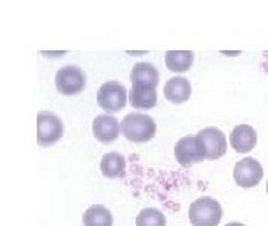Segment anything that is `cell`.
<instances>
[{
    "instance_id": "obj_15",
    "label": "cell",
    "mask_w": 268,
    "mask_h": 226,
    "mask_svg": "<svg viewBox=\"0 0 268 226\" xmlns=\"http://www.w3.org/2000/svg\"><path fill=\"white\" fill-rule=\"evenodd\" d=\"M101 173L109 180H118L126 174V158L119 153H107L101 159Z\"/></svg>"
},
{
    "instance_id": "obj_3",
    "label": "cell",
    "mask_w": 268,
    "mask_h": 226,
    "mask_svg": "<svg viewBox=\"0 0 268 226\" xmlns=\"http://www.w3.org/2000/svg\"><path fill=\"white\" fill-rule=\"evenodd\" d=\"M127 99H129V94H127L126 87L118 81L104 82L97 90V104L107 114L122 111L127 104Z\"/></svg>"
},
{
    "instance_id": "obj_4",
    "label": "cell",
    "mask_w": 268,
    "mask_h": 226,
    "mask_svg": "<svg viewBox=\"0 0 268 226\" xmlns=\"http://www.w3.org/2000/svg\"><path fill=\"white\" fill-rule=\"evenodd\" d=\"M64 134V124L61 117L49 111L37 114V142L42 148L55 144Z\"/></svg>"
},
{
    "instance_id": "obj_18",
    "label": "cell",
    "mask_w": 268,
    "mask_h": 226,
    "mask_svg": "<svg viewBox=\"0 0 268 226\" xmlns=\"http://www.w3.org/2000/svg\"><path fill=\"white\" fill-rule=\"evenodd\" d=\"M44 57H54V59H57V57H62L64 54H67L66 50H61V52H47V50H42L41 52Z\"/></svg>"
},
{
    "instance_id": "obj_5",
    "label": "cell",
    "mask_w": 268,
    "mask_h": 226,
    "mask_svg": "<svg viewBox=\"0 0 268 226\" xmlns=\"http://www.w3.org/2000/svg\"><path fill=\"white\" fill-rule=\"evenodd\" d=\"M55 87L64 96L81 94L84 87H86V74L77 66L61 67L55 74Z\"/></svg>"
},
{
    "instance_id": "obj_16",
    "label": "cell",
    "mask_w": 268,
    "mask_h": 226,
    "mask_svg": "<svg viewBox=\"0 0 268 226\" xmlns=\"http://www.w3.org/2000/svg\"><path fill=\"white\" fill-rule=\"evenodd\" d=\"M84 226H113V215L102 204H94L86 209L82 216Z\"/></svg>"
},
{
    "instance_id": "obj_7",
    "label": "cell",
    "mask_w": 268,
    "mask_h": 226,
    "mask_svg": "<svg viewBox=\"0 0 268 226\" xmlns=\"http://www.w3.org/2000/svg\"><path fill=\"white\" fill-rule=\"evenodd\" d=\"M233 178L240 188H255L263 178V168L255 158H243L235 164Z\"/></svg>"
},
{
    "instance_id": "obj_2",
    "label": "cell",
    "mask_w": 268,
    "mask_h": 226,
    "mask_svg": "<svg viewBox=\"0 0 268 226\" xmlns=\"http://www.w3.org/2000/svg\"><path fill=\"white\" fill-rule=\"evenodd\" d=\"M221 216V204L210 196L199 198L190 206V221L193 226H218Z\"/></svg>"
},
{
    "instance_id": "obj_21",
    "label": "cell",
    "mask_w": 268,
    "mask_h": 226,
    "mask_svg": "<svg viewBox=\"0 0 268 226\" xmlns=\"http://www.w3.org/2000/svg\"><path fill=\"white\" fill-rule=\"evenodd\" d=\"M225 226H245V225H242V223H228Z\"/></svg>"
},
{
    "instance_id": "obj_17",
    "label": "cell",
    "mask_w": 268,
    "mask_h": 226,
    "mask_svg": "<svg viewBox=\"0 0 268 226\" xmlns=\"http://www.w3.org/2000/svg\"><path fill=\"white\" fill-rule=\"evenodd\" d=\"M136 226H166V218L159 209L146 208L136 218Z\"/></svg>"
},
{
    "instance_id": "obj_10",
    "label": "cell",
    "mask_w": 268,
    "mask_h": 226,
    "mask_svg": "<svg viewBox=\"0 0 268 226\" xmlns=\"http://www.w3.org/2000/svg\"><path fill=\"white\" fill-rule=\"evenodd\" d=\"M230 144L237 153H250L257 146V133L251 126L240 124L230 134Z\"/></svg>"
},
{
    "instance_id": "obj_9",
    "label": "cell",
    "mask_w": 268,
    "mask_h": 226,
    "mask_svg": "<svg viewBox=\"0 0 268 226\" xmlns=\"http://www.w3.org/2000/svg\"><path fill=\"white\" fill-rule=\"evenodd\" d=\"M94 137L102 144H109L116 141L121 134V122L111 114H99L93 122Z\"/></svg>"
},
{
    "instance_id": "obj_13",
    "label": "cell",
    "mask_w": 268,
    "mask_h": 226,
    "mask_svg": "<svg viewBox=\"0 0 268 226\" xmlns=\"http://www.w3.org/2000/svg\"><path fill=\"white\" fill-rule=\"evenodd\" d=\"M131 84L158 87L159 72L151 62H138L131 70Z\"/></svg>"
},
{
    "instance_id": "obj_19",
    "label": "cell",
    "mask_w": 268,
    "mask_h": 226,
    "mask_svg": "<svg viewBox=\"0 0 268 226\" xmlns=\"http://www.w3.org/2000/svg\"><path fill=\"white\" fill-rule=\"evenodd\" d=\"M219 54L228 55V57H233V55H240V54H242V50H221Z\"/></svg>"
},
{
    "instance_id": "obj_14",
    "label": "cell",
    "mask_w": 268,
    "mask_h": 226,
    "mask_svg": "<svg viewBox=\"0 0 268 226\" xmlns=\"http://www.w3.org/2000/svg\"><path fill=\"white\" fill-rule=\"evenodd\" d=\"M195 62V52L191 50H168L165 55V64L168 70L176 74L186 72Z\"/></svg>"
},
{
    "instance_id": "obj_8",
    "label": "cell",
    "mask_w": 268,
    "mask_h": 226,
    "mask_svg": "<svg viewBox=\"0 0 268 226\" xmlns=\"http://www.w3.org/2000/svg\"><path fill=\"white\" fill-rule=\"evenodd\" d=\"M199 141L203 144L205 149L206 159H219L221 156H225L226 148H228V141L223 134V131H219L218 128H205L196 134Z\"/></svg>"
},
{
    "instance_id": "obj_20",
    "label": "cell",
    "mask_w": 268,
    "mask_h": 226,
    "mask_svg": "<svg viewBox=\"0 0 268 226\" xmlns=\"http://www.w3.org/2000/svg\"><path fill=\"white\" fill-rule=\"evenodd\" d=\"M126 54H129V55H145V54H147V50H141V52H139V50H127Z\"/></svg>"
},
{
    "instance_id": "obj_6",
    "label": "cell",
    "mask_w": 268,
    "mask_h": 226,
    "mask_svg": "<svg viewBox=\"0 0 268 226\" xmlns=\"http://www.w3.org/2000/svg\"><path fill=\"white\" fill-rule=\"evenodd\" d=\"M174 158L185 168H190L193 164L206 159L205 149H203L201 141L196 136H185L181 137L174 146Z\"/></svg>"
},
{
    "instance_id": "obj_11",
    "label": "cell",
    "mask_w": 268,
    "mask_h": 226,
    "mask_svg": "<svg viewBox=\"0 0 268 226\" xmlns=\"http://www.w3.org/2000/svg\"><path fill=\"white\" fill-rule=\"evenodd\" d=\"M165 97L171 104H183L191 97V84L186 77L176 75L165 84Z\"/></svg>"
},
{
    "instance_id": "obj_22",
    "label": "cell",
    "mask_w": 268,
    "mask_h": 226,
    "mask_svg": "<svg viewBox=\"0 0 268 226\" xmlns=\"http://www.w3.org/2000/svg\"><path fill=\"white\" fill-rule=\"evenodd\" d=\"M267 193H268V183H267Z\"/></svg>"
},
{
    "instance_id": "obj_12",
    "label": "cell",
    "mask_w": 268,
    "mask_h": 226,
    "mask_svg": "<svg viewBox=\"0 0 268 226\" xmlns=\"http://www.w3.org/2000/svg\"><path fill=\"white\" fill-rule=\"evenodd\" d=\"M158 102L156 87L133 84L129 90V104L134 109H153Z\"/></svg>"
},
{
    "instance_id": "obj_1",
    "label": "cell",
    "mask_w": 268,
    "mask_h": 226,
    "mask_svg": "<svg viewBox=\"0 0 268 226\" xmlns=\"http://www.w3.org/2000/svg\"><path fill=\"white\" fill-rule=\"evenodd\" d=\"M121 134L131 142H147L156 136V122L147 114L131 113L121 121Z\"/></svg>"
}]
</instances>
